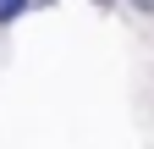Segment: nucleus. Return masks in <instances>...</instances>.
<instances>
[{
    "instance_id": "f257e3e1",
    "label": "nucleus",
    "mask_w": 154,
    "mask_h": 149,
    "mask_svg": "<svg viewBox=\"0 0 154 149\" xmlns=\"http://www.w3.org/2000/svg\"><path fill=\"white\" fill-rule=\"evenodd\" d=\"M22 6H28V0H0V22H11V17L22 11Z\"/></svg>"
},
{
    "instance_id": "f03ea898",
    "label": "nucleus",
    "mask_w": 154,
    "mask_h": 149,
    "mask_svg": "<svg viewBox=\"0 0 154 149\" xmlns=\"http://www.w3.org/2000/svg\"><path fill=\"white\" fill-rule=\"evenodd\" d=\"M99 6H110V0H99Z\"/></svg>"
}]
</instances>
